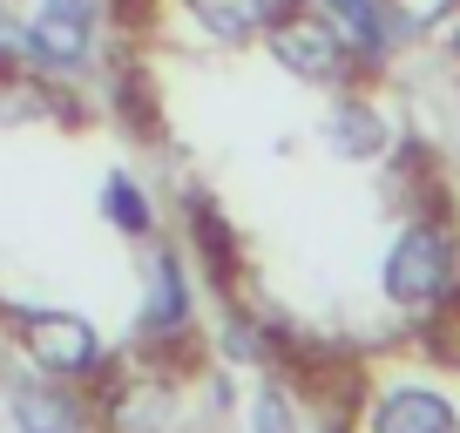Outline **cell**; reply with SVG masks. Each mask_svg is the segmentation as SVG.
Wrapping results in <instances>:
<instances>
[{
    "instance_id": "14",
    "label": "cell",
    "mask_w": 460,
    "mask_h": 433,
    "mask_svg": "<svg viewBox=\"0 0 460 433\" xmlns=\"http://www.w3.org/2000/svg\"><path fill=\"white\" fill-rule=\"evenodd\" d=\"M251 433H305V413L285 386H258L251 400Z\"/></svg>"
},
{
    "instance_id": "16",
    "label": "cell",
    "mask_w": 460,
    "mask_h": 433,
    "mask_svg": "<svg viewBox=\"0 0 460 433\" xmlns=\"http://www.w3.org/2000/svg\"><path fill=\"white\" fill-rule=\"evenodd\" d=\"M14 433H28V427H14Z\"/></svg>"
},
{
    "instance_id": "5",
    "label": "cell",
    "mask_w": 460,
    "mask_h": 433,
    "mask_svg": "<svg viewBox=\"0 0 460 433\" xmlns=\"http://www.w3.org/2000/svg\"><path fill=\"white\" fill-rule=\"evenodd\" d=\"M190 318H197V298H190V258L176 244H156V258H149V271H143V312H136V325H143L149 346H183Z\"/></svg>"
},
{
    "instance_id": "4",
    "label": "cell",
    "mask_w": 460,
    "mask_h": 433,
    "mask_svg": "<svg viewBox=\"0 0 460 433\" xmlns=\"http://www.w3.org/2000/svg\"><path fill=\"white\" fill-rule=\"evenodd\" d=\"M102 0H41L28 21V68L41 75H82L95 55Z\"/></svg>"
},
{
    "instance_id": "9",
    "label": "cell",
    "mask_w": 460,
    "mask_h": 433,
    "mask_svg": "<svg viewBox=\"0 0 460 433\" xmlns=\"http://www.w3.org/2000/svg\"><path fill=\"white\" fill-rule=\"evenodd\" d=\"M325 143L339 149L345 163H373L379 149L393 143V129H386V116H379L366 95H339V102H332V116H325Z\"/></svg>"
},
{
    "instance_id": "6",
    "label": "cell",
    "mask_w": 460,
    "mask_h": 433,
    "mask_svg": "<svg viewBox=\"0 0 460 433\" xmlns=\"http://www.w3.org/2000/svg\"><path fill=\"white\" fill-rule=\"evenodd\" d=\"M366 433H460V406L440 386H379L366 406Z\"/></svg>"
},
{
    "instance_id": "7",
    "label": "cell",
    "mask_w": 460,
    "mask_h": 433,
    "mask_svg": "<svg viewBox=\"0 0 460 433\" xmlns=\"http://www.w3.org/2000/svg\"><path fill=\"white\" fill-rule=\"evenodd\" d=\"M291 7H298V0H183L190 28H197L203 41H217V48L258 41V34L271 28L278 14H291Z\"/></svg>"
},
{
    "instance_id": "11",
    "label": "cell",
    "mask_w": 460,
    "mask_h": 433,
    "mask_svg": "<svg viewBox=\"0 0 460 433\" xmlns=\"http://www.w3.org/2000/svg\"><path fill=\"white\" fill-rule=\"evenodd\" d=\"M102 216H109V231H122L129 244H149L156 237V203L143 197L129 170H109L102 176Z\"/></svg>"
},
{
    "instance_id": "15",
    "label": "cell",
    "mask_w": 460,
    "mask_h": 433,
    "mask_svg": "<svg viewBox=\"0 0 460 433\" xmlns=\"http://www.w3.org/2000/svg\"><path fill=\"white\" fill-rule=\"evenodd\" d=\"M28 68V21H14V7H0V75Z\"/></svg>"
},
{
    "instance_id": "12",
    "label": "cell",
    "mask_w": 460,
    "mask_h": 433,
    "mask_svg": "<svg viewBox=\"0 0 460 433\" xmlns=\"http://www.w3.org/2000/svg\"><path fill=\"white\" fill-rule=\"evenodd\" d=\"M190 237H197V251L210 258L217 291L230 298V285H237V244L224 237V216H217V203L203 197V190H190Z\"/></svg>"
},
{
    "instance_id": "1",
    "label": "cell",
    "mask_w": 460,
    "mask_h": 433,
    "mask_svg": "<svg viewBox=\"0 0 460 433\" xmlns=\"http://www.w3.org/2000/svg\"><path fill=\"white\" fill-rule=\"evenodd\" d=\"M454 285H460V244H454V231L433 224V216H413V224L386 244L379 291H386L400 312H433Z\"/></svg>"
},
{
    "instance_id": "2",
    "label": "cell",
    "mask_w": 460,
    "mask_h": 433,
    "mask_svg": "<svg viewBox=\"0 0 460 433\" xmlns=\"http://www.w3.org/2000/svg\"><path fill=\"white\" fill-rule=\"evenodd\" d=\"M14 339H21V359L41 379H68L75 386V379H88L102 366V332L82 312H61V305H21Z\"/></svg>"
},
{
    "instance_id": "3",
    "label": "cell",
    "mask_w": 460,
    "mask_h": 433,
    "mask_svg": "<svg viewBox=\"0 0 460 433\" xmlns=\"http://www.w3.org/2000/svg\"><path fill=\"white\" fill-rule=\"evenodd\" d=\"M271 61L285 75H298V82H312V88H339L345 75L359 68V55H352V41H345L339 28H332L325 14H312V7H291V14H278L271 28Z\"/></svg>"
},
{
    "instance_id": "13",
    "label": "cell",
    "mask_w": 460,
    "mask_h": 433,
    "mask_svg": "<svg viewBox=\"0 0 460 433\" xmlns=\"http://www.w3.org/2000/svg\"><path fill=\"white\" fill-rule=\"evenodd\" d=\"M386 14L406 34H440V28L460 21V0H386Z\"/></svg>"
},
{
    "instance_id": "10",
    "label": "cell",
    "mask_w": 460,
    "mask_h": 433,
    "mask_svg": "<svg viewBox=\"0 0 460 433\" xmlns=\"http://www.w3.org/2000/svg\"><path fill=\"white\" fill-rule=\"evenodd\" d=\"M14 427H28V433H82V406L68 400V379H28V386H14Z\"/></svg>"
},
{
    "instance_id": "8",
    "label": "cell",
    "mask_w": 460,
    "mask_h": 433,
    "mask_svg": "<svg viewBox=\"0 0 460 433\" xmlns=\"http://www.w3.org/2000/svg\"><path fill=\"white\" fill-rule=\"evenodd\" d=\"M318 14L352 41L359 68H386V61H393V14H386V0H318Z\"/></svg>"
}]
</instances>
